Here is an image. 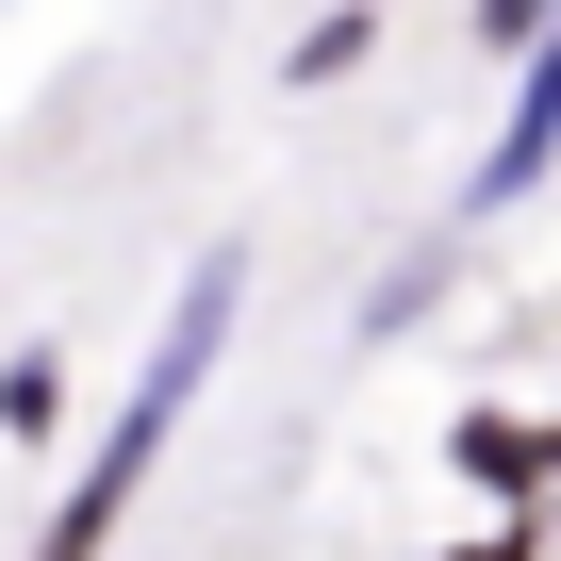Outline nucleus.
<instances>
[{"mask_svg":"<svg viewBox=\"0 0 561 561\" xmlns=\"http://www.w3.org/2000/svg\"><path fill=\"white\" fill-rule=\"evenodd\" d=\"M479 495H528V479H561V430H528V413H462V446H446Z\"/></svg>","mask_w":561,"mask_h":561,"instance_id":"3","label":"nucleus"},{"mask_svg":"<svg viewBox=\"0 0 561 561\" xmlns=\"http://www.w3.org/2000/svg\"><path fill=\"white\" fill-rule=\"evenodd\" d=\"M231 298H248V280H231V248L182 280V314L149 331V364H133V397H116V430L83 446V479H67V512H50V545L34 561H100L116 528H133V479L165 462V430L198 413V380H215V347H231Z\"/></svg>","mask_w":561,"mask_h":561,"instance_id":"1","label":"nucleus"},{"mask_svg":"<svg viewBox=\"0 0 561 561\" xmlns=\"http://www.w3.org/2000/svg\"><path fill=\"white\" fill-rule=\"evenodd\" d=\"M446 561H528V528H462V545H446Z\"/></svg>","mask_w":561,"mask_h":561,"instance_id":"7","label":"nucleus"},{"mask_svg":"<svg viewBox=\"0 0 561 561\" xmlns=\"http://www.w3.org/2000/svg\"><path fill=\"white\" fill-rule=\"evenodd\" d=\"M545 165H561V18H545V34L512 50V116H495V149L462 165V215H512V198H528Z\"/></svg>","mask_w":561,"mask_h":561,"instance_id":"2","label":"nucleus"},{"mask_svg":"<svg viewBox=\"0 0 561 561\" xmlns=\"http://www.w3.org/2000/svg\"><path fill=\"white\" fill-rule=\"evenodd\" d=\"M364 34H380V18H314V34H298V83H347V67H364Z\"/></svg>","mask_w":561,"mask_h":561,"instance_id":"5","label":"nucleus"},{"mask_svg":"<svg viewBox=\"0 0 561 561\" xmlns=\"http://www.w3.org/2000/svg\"><path fill=\"white\" fill-rule=\"evenodd\" d=\"M545 18H561V0H479V34H495V50H528Z\"/></svg>","mask_w":561,"mask_h":561,"instance_id":"6","label":"nucleus"},{"mask_svg":"<svg viewBox=\"0 0 561 561\" xmlns=\"http://www.w3.org/2000/svg\"><path fill=\"white\" fill-rule=\"evenodd\" d=\"M0 430H18V446H50V430H67V380H50V347H18V364H0Z\"/></svg>","mask_w":561,"mask_h":561,"instance_id":"4","label":"nucleus"}]
</instances>
